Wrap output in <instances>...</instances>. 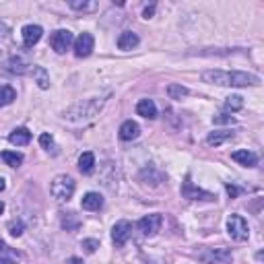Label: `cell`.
<instances>
[{"label": "cell", "instance_id": "28", "mask_svg": "<svg viewBox=\"0 0 264 264\" xmlns=\"http://www.w3.org/2000/svg\"><path fill=\"white\" fill-rule=\"evenodd\" d=\"M95 2H87V0H83V2H81V0H71V8H75V10H83V13H85V10H95Z\"/></svg>", "mask_w": 264, "mask_h": 264}, {"label": "cell", "instance_id": "33", "mask_svg": "<svg viewBox=\"0 0 264 264\" xmlns=\"http://www.w3.org/2000/svg\"><path fill=\"white\" fill-rule=\"evenodd\" d=\"M155 15V4H149V6H145V10H143V17L145 19H151Z\"/></svg>", "mask_w": 264, "mask_h": 264}, {"label": "cell", "instance_id": "31", "mask_svg": "<svg viewBox=\"0 0 264 264\" xmlns=\"http://www.w3.org/2000/svg\"><path fill=\"white\" fill-rule=\"evenodd\" d=\"M8 231H10V235L19 237V235L23 233V223H21V221H10V223H8Z\"/></svg>", "mask_w": 264, "mask_h": 264}, {"label": "cell", "instance_id": "16", "mask_svg": "<svg viewBox=\"0 0 264 264\" xmlns=\"http://www.w3.org/2000/svg\"><path fill=\"white\" fill-rule=\"evenodd\" d=\"M81 206L85 211H99L101 206H103V198H101V194L97 192H87L83 200H81Z\"/></svg>", "mask_w": 264, "mask_h": 264}, {"label": "cell", "instance_id": "19", "mask_svg": "<svg viewBox=\"0 0 264 264\" xmlns=\"http://www.w3.org/2000/svg\"><path fill=\"white\" fill-rule=\"evenodd\" d=\"M229 139H233V132L231 130H217V132H211L209 136H206V145L219 147V145L227 143Z\"/></svg>", "mask_w": 264, "mask_h": 264}, {"label": "cell", "instance_id": "14", "mask_svg": "<svg viewBox=\"0 0 264 264\" xmlns=\"http://www.w3.org/2000/svg\"><path fill=\"white\" fill-rule=\"evenodd\" d=\"M136 113L143 116V118H149V120L157 118V106H155V101L153 99H141L139 103H136Z\"/></svg>", "mask_w": 264, "mask_h": 264}, {"label": "cell", "instance_id": "36", "mask_svg": "<svg viewBox=\"0 0 264 264\" xmlns=\"http://www.w3.org/2000/svg\"><path fill=\"white\" fill-rule=\"evenodd\" d=\"M6 188V184H4V178H0V192H2Z\"/></svg>", "mask_w": 264, "mask_h": 264}, {"label": "cell", "instance_id": "26", "mask_svg": "<svg viewBox=\"0 0 264 264\" xmlns=\"http://www.w3.org/2000/svg\"><path fill=\"white\" fill-rule=\"evenodd\" d=\"M244 108V97L242 95H229L225 99V110L229 112H239Z\"/></svg>", "mask_w": 264, "mask_h": 264}, {"label": "cell", "instance_id": "38", "mask_svg": "<svg viewBox=\"0 0 264 264\" xmlns=\"http://www.w3.org/2000/svg\"><path fill=\"white\" fill-rule=\"evenodd\" d=\"M4 213V202H0V215Z\"/></svg>", "mask_w": 264, "mask_h": 264}, {"label": "cell", "instance_id": "2", "mask_svg": "<svg viewBox=\"0 0 264 264\" xmlns=\"http://www.w3.org/2000/svg\"><path fill=\"white\" fill-rule=\"evenodd\" d=\"M103 106H106V99L103 97H91V99L76 101L68 110H64V120H68V122H87L91 118H95Z\"/></svg>", "mask_w": 264, "mask_h": 264}, {"label": "cell", "instance_id": "25", "mask_svg": "<svg viewBox=\"0 0 264 264\" xmlns=\"http://www.w3.org/2000/svg\"><path fill=\"white\" fill-rule=\"evenodd\" d=\"M2 161L10 167H19L23 163V155L17 151H2Z\"/></svg>", "mask_w": 264, "mask_h": 264}, {"label": "cell", "instance_id": "35", "mask_svg": "<svg viewBox=\"0 0 264 264\" xmlns=\"http://www.w3.org/2000/svg\"><path fill=\"white\" fill-rule=\"evenodd\" d=\"M0 264H17V262L10 260V258H0Z\"/></svg>", "mask_w": 264, "mask_h": 264}, {"label": "cell", "instance_id": "34", "mask_svg": "<svg viewBox=\"0 0 264 264\" xmlns=\"http://www.w3.org/2000/svg\"><path fill=\"white\" fill-rule=\"evenodd\" d=\"M66 264H83V260L81 258H68Z\"/></svg>", "mask_w": 264, "mask_h": 264}, {"label": "cell", "instance_id": "11", "mask_svg": "<svg viewBox=\"0 0 264 264\" xmlns=\"http://www.w3.org/2000/svg\"><path fill=\"white\" fill-rule=\"evenodd\" d=\"M21 36H23V43H25V48H33L43 36V29L39 25H25L21 31Z\"/></svg>", "mask_w": 264, "mask_h": 264}, {"label": "cell", "instance_id": "20", "mask_svg": "<svg viewBox=\"0 0 264 264\" xmlns=\"http://www.w3.org/2000/svg\"><path fill=\"white\" fill-rule=\"evenodd\" d=\"M31 75H33V78H36V83L39 85V89H48L50 87V75H48V71H45L43 66L33 64L31 66Z\"/></svg>", "mask_w": 264, "mask_h": 264}, {"label": "cell", "instance_id": "9", "mask_svg": "<svg viewBox=\"0 0 264 264\" xmlns=\"http://www.w3.org/2000/svg\"><path fill=\"white\" fill-rule=\"evenodd\" d=\"M163 225V217L159 213H153V215H147L139 221V229L145 233V235H155L159 233V229Z\"/></svg>", "mask_w": 264, "mask_h": 264}, {"label": "cell", "instance_id": "13", "mask_svg": "<svg viewBox=\"0 0 264 264\" xmlns=\"http://www.w3.org/2000/svg\"><path fill=\"white\" fill-rule=\"evenodd\" d=\"M139 134H141V126L132 120H126L120 126V139L122 141H134V139H139Z\"/></svg>", "mask_w": 264, "mask_h": 264}, {"label": "cell", "instance_id": "15", "mask_svg": "<svg viewBox=\"0 0 264 264\" xmlns=\"http://www.w3.org/2000/svg\"><path fill=\"white\" fill-rule=\"evenodd\" d=\"M31 64L23 58V56H13V58H8L6 60V71L8 73H13V75H23V73H27V68Z\"/></svg>", "mask_w": 264, "mask_h": 264}, {"label": "cell", "instance_id": "30", "mask_svg": "<svg viewBox=\"0 0 264 264\" xmlns=\"http://www.w3.org/2000/svg\"><path fill=\"white\" fill-rule=\"evenodd\" d=\"M81 248L87 252V254H93V252L99 248V242H97V239H93V237H91V239H83Z\"/></svg>", "mask_w": 264, "mask_h": 264}, {"label": "cell", "instance_id": "32", "mask_svg": "<svg viewBox=\"0 0 264 264\" xmlns=\"http://www.w3.org/2000/svg\"><path fill=\"white\" fill-rule=\"evenodd\" d=\"M227 194H229V196H231V198H237L239 196V188L237 186H233V184H227Z\"/></svg>", "mask_w": 264, "mask_h": 264}, {"label": "cell", "instance_id": "6", "mask_svg": "<svg viewBox=\"0 0 264 264\" xmlns=\"http://www.w3.org/2000/svg\"><path fill=\"white\" fill-rule=\"evenodd\" d=\"M73 43H75V38H73V33L68 31V29H58V31H54L52 36H50L52 50L58 52V54H64Z\"/></svg>", "mask_w": 264, "mask_h": 264}, {"label": "cell", "instance_id": "1", "mask_svg": "<svg viewBox=\"0 0 264 264\" xmlns=\"http://www.w3.org/2000/svg\"><path fill=\"white\" fill-rule=\"evenodd\" d=\"M202 81L211 85H221V87H254L260 85V78L256 75L242 73V71H204Z\"/></svg>", "mask_w": 264, "mask_h": 264}, {"label": "cell", "instance_id": "23", "mask_svg": "<svg viewBox=\"0 0 264 264\" xmlns=\"http://www.w3.org/2000/svg\"><path fill=\"white\" fill-rule=\"evenodd\" d=\"M17 99V91L10 87V85H4V87H0V108H4V106H10Z\"/></svg>", "mask_w": 264, "mask_h": 264}, {"label": "cell", "instance_id": "22", "mask_svg": "<svg viewBox=\"0 0 264 264\" xmlns=\"http://www.w3.org/2000/svg\"><path fill=\"white\" fill-rule=\"evenodd\" d=\"M62 227L66 231H76L81 227V219L76 213H62Z\"/></svg>", "mask_w": 264, "mask_h": 264}, {"label": "cell", "instance_id": "10", "mask_svg": "<svg viewBox=\"0 0 264 264\" xmlns=\"http://www.w3.org/2000/svg\"><path fill=\"white\" fill-rule=\"evenodd\" d=\"M93 45H95V39L91 33H81L76 39H75V56L76 58H87V56L93 52Z\"/></svg>", "mask_w": 264, "mask_h": 264}, {"label": "cell", "instance_id": "7", "mask_svg": "<svg viewBox=\"0 0 264 264\" xmlns=\"http://www.w3.org/2000/svg\"><path fill=\"white\" fill-rule=\"evenodd\" d=\"M182 196H184V198H188V200H202V202H213V200L217 198L215 194L196 188L190 180H186V182L182 184Z\"/></svg>", "mask_w": 264, "mask_h": 264}, {"label": "cell", "instance_id": "5", "mask_svg": "<svg viewBox=\"0 0 264 264\" xmlns=\"http://www.w3.org/2000/svg\"><path fill=\"white\" fill-rule=\"evenodd\" d=\"M200 258L206 264H231L233 262V254L227 248H209L202 252Z\"/></svg>", "mask_w": 264, "mask_h": 264}, {"label": "cell", "instance_id": "24", "mask_svg": "<svg viewBox=\"0 0 264 264\" xmlns=\"http://www.w3.org/2000/svg\"><path fill=\"white\" fill-rule=\"evenodd\" d=\"M188 93H190L188 87H184V85H178V83L167 85V95H169V99H184Z\"/></svg>", "mask_w": 264, "mask_h": 264}, {"label": "cell", "instance_id": "27", "mask_svg": "<svg viewBox=\"0 0 264 264\" xmlns=\"http://www.w3.org/2000/svg\"><path fill=\"white\" fill-rule=\"evenodd\" d=\"M215 126H231L235 124V116H229V113H219V116H213Z\"/></svg>", "mask_w": 264, "mask_h": 264}, {"label": "cell", "instance_id": "29", "mask_svg": "<svg viewBox=\"0 0 264 264\" xmlns=\"http://www.w3.org/2000/svg\"><path fill=\"white\" fill-rule=\"evenodd\" d=\"M39 145L45 149V151L56 153V143H54V139H52L50 134H41V136H39Z\"/></svg>", "mask_w": 264, "mask_h": 264}, {"label": "cell", "instance_id": "8", "mask_svg": "<svg viewBox=\"0 0 264 264\" xmlns=\"http://www.w3.org/2000/svg\"><path fill=\"white\" fill-rule=\"evenodd\" d=\"M132 235V225L128 221H118L112 227V242L116 244V248H122Z\"/></svg>", "mask_w": 264, "mask_h": 264}, {"label": "cell", "instance_id": "4", "mask_svg": "<svg viewBox=\"0 0 264 264\" xmlns=\"http://www.w3.org/2000/svg\"><path fill=\"white\" fill-rule=\"evenodd\" d=\"M227 233L231 235L235 242H248L250 237V227L242 215H229L227 219Z\"/></svg>", "mask_w": 264, "mask_h": 264}, {"label": "cell", "instance_id": "3", "mask_svg": "<svg viewBox=\"0 0 264 264\" xmlns=\"http://www.w3.org/2000/svg\"><path fill=\"white\" fill-rule=\"evenodd\" d=\"M50 192L58 202H68L73 198V194H75V180L68 174L56 176L52 180V184H50Z\"/></svg>", "mask_w": 264, "mask_h": 264}, {"label": "cell", "instance_id": "21", "mask_svg": "<svg viewBox=\"0 0 264 264\" xmlns=\"http://www.w3.org/2000/svg\"><path fill=\"white\" fill-rule=\"evenodd\" d=\"M95 167V155L91 151H85L81 157H78V169L83 171V174H91Z\"/></svg>", "mask_w": 264, "mask_h": 264}, {"label": "cell", "instance_id": "18", "mask_svg": "<svg viewBox=\"0 0 264 264\" xmlns=\"http://www.w3.org/2000/svg\"><path fill=\"white\" fill-rule=\"evenodd\" d=\"M139 36L136 33H132V31H124V33H120V38H118V48L120 50H134L136 45H139Z\"/></svg>", "mask_w": 264, "mask_h": 264}, {"label": "cell", "instance_id": "17", "mask_svg": "<svg viewBox=\"0 0 264 264\" xmlns=\"http://www.w3.org/2000/svg\"><path fill=\"white\" fill-rule=\"evenodd\" d=\"M31 141V132L27 128H15L13 132L8 134V143L10 145H17V147H25Z\"/></svg>", "mask_w": 264, "mask_h": 264}, {"label": "cell", "instance_id": "12", "mask_svg": "<svg viewBox=\"0 0 264 264\" xmlns=\"http://www.w3.org/2000/svg\"><path fill=\"white\" fill-rule=\"evenodd\" d=\"M231 159L237 161L239 165L244 167H256L258 165V155L254 151H248V149H239V151L231 153Z\"/></svg>", "mask_w": 264, "mask_h": 264}, {"label": "cell", "instance_id": "37", "mask_svg": "<svg viewBox=\"0 0 264 264\" xmlns=\"http://www.w3.org/2000/svg\"><path fill=\"white\" fill-rule=\"evenodd\" d=\"M4 250H6V244L2 242V239H0V252H4Z\"/></svg>", "mask_w": 264, "mask_h": 264}]
</instances>
